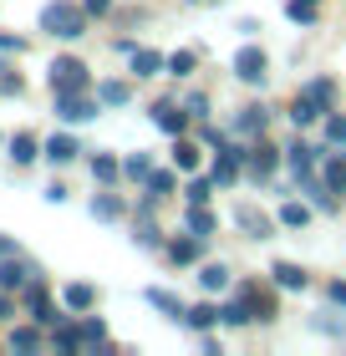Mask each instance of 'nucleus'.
I'll return each instance as SVG.
<instances>
[{"label": "nucleus", "instance_id": "nucleus-1", "mask_svg": "<svg viewBox=\"0 0 346 356\" xmlns=\"http://www.w3.org/2000/svg\"><path fill=\"white\" fill-rule=\"evenodd\" d=\"M41 31L56 41H77L81 31H87V6H72V0H52V6L41 10Z\"/></svg>", "mask_w": 346, "mask_h": 356}, {"label": "nucleus", "instance_id": "nucleus-2", "mask_svg": "<svg viewBox=\"0 0 346 356\" xmlns=\"http://www.w3.org/2000/svg\"><path fill=\"white\" fill-rule=\"evenodd\" d=\"M46 76H52V92H87V82H92L87 67H81L77 56H56Z\"/></svg>", "mask_w": 346, "mask_h": 356}, {"label": "nucleus", "instance_id": "nucleus-3", "mask_svg": "<svg viewBox=\"0 0 346 356\" xmlns=\"http://www.w3.org/2000/svg\"><path fill=\"white\" fill-rule=\"evenodd\" d=\"M265 67H270V56L260 51V46H239V51H235V76H239V82L260 87V82H265Z\"/></svg>", "mask_w": 346, "mask_h": 356}, {"label": "nucleus", "instance_id": "nucleus-4", "mask_svg": "<svg viewBox=\"0 0 346 356\" xmlns=\"http://www.w3.org/2000/svg\"><path fill=\"white\" fill-rule=\"evenodd\" d=\"M56 118L61 122H92L97 118V102H87L81 92H56Z\"/></svg>", "mask_w": 346, "mask_h": 356}, {"label": "nucleus", "instance_id": "nucleus-5", "mask_svg": "<svg viewBox=\"0 0 346 356\" xmlns=\"http://www.w3.org/2000/svg\"><path fill=\"white\" fill-rule=\"evenodd\" d=\"M26 300H31V321H36V326H56V321H61V316H56V305L46 300V285H41V280H31V285H26Z\"/></svg>", "mask_w": 346, "mask_h": 356}, {"label": "nucleus", "instance_id": "nucleus-6", "mask_svg": "<svg viewBox=\"0 0 346 356\" xmlns=\"http://www.w3.org/2000/svg\"><path fill=\"white\" fill-rule=\"evenodd\" d=\"M235 224H239V229L250 234V239H270V219L260 214L255 204H239V209H235Z\"/></svg>", "mask_w": 346, "mask_h": 356}, {"label": "nucleus", "instance_id": "nucleus-7", "mask_svg": "<svg viewBox=\"0 0 346 356\" xmlns=\"http://www.w3.org/2000/svg\"><path fill=\"white\" fill-rule=\"evenodd\" d=\"M321 107H326V102H321V97L306 87L301 97H295V107H290V122H295V127H310V122L321 118Z\"/></svg>", "mask_w": 346, "mask_h": 356}, {"label": "nucleus", "instance_id": "nucleus-8", "mask_svg": "<svg viewBox=\"0 0 346 356\" xmlns=\"http://www.w3.org/2000/svg\"><path fill=\"white\" fill-rule=\"evenodd\" d=\"M219 321H224V326H250V321H260V316H255V300L239 290V296H235V300H229L224 311H219Z\"/></svg>", "mask_w": 346, "mask_h": 356}, {"label": "nucleus", "instance_id": "nucleus-9", "mask_svg": "<svg viewBox=\"0 0 346 356\" xmlns=\"http://www.w3.org/2000/svg\"><path fill=\"white\" fill-rule=\"evenodd\" d=\"M31 270L26 260H15V254H6V265H0V290H21V285H31Z\"/></svg>", "mask_w": 346, "mask_h": 356}, {"label": "nucleus", "instance_id": "nucleus-10", "mask_svg": "<svg viewBox=\"0 0 346 356\" xmlns=\"http://www.w3.org/2000/svg\"><path fill=\"white\" fill-rule=\"evenodd\" d=\"M189 118H194V112H178V107H153V122H158L168 138H184V133H189Z\"/></svg>", "mask_w": 346, "mask_h": 356}, {"label": "nucleus", "instance_id": "nucleus-11", "mask_svg": "<svg viewBox=\"0 0 346 356\" xmlns=\"http://www.w3.org/2000/svg\"><path fill=\"white\" fill-rule=\"evenodd\" d=\"M321 184L331 188V193H346V153H326V163H321Z\"/></svg>", "mask_w": 346, "mask_h": 356}, {"label": "nucleus", "instance_id": "nucleus-12", "mask_svg": "<svg viewBox=\"0 0 346 356\" xmlns=\"http://www.w3.org/2000/svg\"><path fill=\"white\" fill-rule=\"evenodd\" d=\"M214 184H235V178H239V148H219V153H214Z\"/></svg>", "mask_w": 346, "mask_h": 356}, {"label": "nucleus", "instance_id": "nucleus-13", "mask_svg": "<svg viewBox=\"0 0 346 356\" xmlns=\"http://www.w3.org/2000/svg\"><path fill=\"white\" fill-rule=\"evenodd\" d=\"M199 250H204V234H184V239H173V245H168V260L173 265H194V260H199Z\"/></svg>", "mask_w": 346, "mask_h": 356}, {"label": "nucleus", "instance_id": "nucleus-14", "mask_svg": "<svg viewBox=\"0 0 346 356\" xmlns=\"http://www.w3.org/2000/svg\"><path fill=\"white\" fill-rule=\"evenodd\" d=\"M127 61H133V72H138V76H158V72H168V56H163V51H143V46H138V51L127 56Z\"/></svg>", "mask_w": 346, "mask_h": 356}, {"label": "nucleus", "instance_id": "nucleus-15", "mask_svg": "<svg viewBox=\"0 0 346 356\" xmlns=\"http://www.w3.org/2000/svg\"><path fill=\"white\" fill-rule=\"evenodd\" d=\"M265 122H270L265 107H244L239 118H235V133H239V138H260V133H265Z\"/></svg>", "mask_w": 346, "mask_h": 356}, {"label": "nucleus", "instance_id": "nucleus-16", "mask_svg": "<svg viewBox=\"0 0 346 356\" xmlns=\"http://www.w3.org/2000/svg\"><path fill=\"white\" fill-rule=\"evenodd\" d=\"M148 305H153V311H163V316H178V321L189 316V305L178 300V296H168V290H158V285L148 290Z\"/></svg>", "mask_w": 346, "mask_h": 356}, {"label": "nucleus", "instance_id": "nucleus-17", "mask_svg": "<svg viewBox=\"0 0 346 356\" xmlns=\"http://www.w3.org/2000/svg\"><path fill=\"white\" fill-rule=\"evenodd\" d=\"M81 148H77V138H67V133H56L52 143H46V158H52V163H72Z\"/></svg>", "mask_w": 346, "mask_h": 356}, {"label": "nucleus", "instance_id": "nucleus-18", "mask_svg": "<svg viewBox=\"0 0 346 356\" xmlns=\"http://www.w3.org/2000/svg\"><path fill=\"white\" fill-rule=\"evenodd\" d=\"M275 285H285V290H306V270L301 265H285V260H275Z\"/></svg>", "mask_w": 346, "mask_h": 356}, {"label": "nucleus", "instance_id": "nucleus-19", "mask_svg": "<svg viewBox=\"0 0 346 356\" xmlns=\"http://www.w3.org/2000/svg\"><path fill=\"white\" fill-rule=\"evenodd\" d=\"M275 163H280V153H275V148H265V143H260V148L250 153V173H255V178H270V173H275Z\"/></svg>", "mask_w": 346, "mask_h": 356}, {"label": "nucleus", "instance_id": "nucleus-20", "mask_svg": "<svg viewBox=\"0 0 346 356\" xmlns=\"http://www.w3.org/2000/svg\"><path fill=\"white\" fill-rule=\"evenodd\" d=\"M127 97H133L127 82H102V87H97V102H102V107H127Z\"/></svg>", "mask_w": 346, "mask_h": 356}, {"label": "nucleus", "instance_id": "nucleus-21", "mask_svg": "<svg viewBox=\"0 0 346 356\" xmlns=\"http://www.w3.org/2000/svg\"><path fill=\"white\" fill-rule=\"evenodd\" d=\"M61 300H67V311H92L97 290L92 285H67V296H61Z\"/></svg>", "mask_w": 346, "mask_h": 356}, {"label": "nucleus", "instance_id": "nucleus-22", "mask_svg": "<svg viewBox=\"0 0 346 356\" xmlns=\"http://www.w3.org/2000/svg\"><path fill=\"white\" fill-rule=\"evenodd\" d=\"M189 229H194V234H204V239L214 234V214H209V204H189Z\"/></svg>", "mask_w": 346, "mask_h": 356}, {"label": "nucleus", "instance_id": "nucleus-23", "mask_svg": "<svg viewBox=\"0 0 346 356\" xmlns=\"http://www.w3.org/2000/svg\"><path fill=\"white\" fill-rule=\"evenodd\" d=\"M10 158H15V163H36V138H31V133H15V138H10Z\"/></svg>", "mask_w": 346, "mask_h": 356}, {"label": "nucleus", "instance_id": "nucleus-24", "mask_svg": "<svg viewBox=\"0 0 346 356\" xmlns=\"http://www.w3.org/2000/svg\"><path fill=\"white\" fill-rule=\"evenodd\" d=\"M92 214H97V219H123V199H118V193H97V199H92Z\"/></svg>", "mask_w": 346, "mask_h": 356}, {"label": "nucleus", "instance_id": "nucleus-25", "mask_svg": "<svg viewBox=\"0 0 346 356\" xmlns=\"http://www.w3.org/2000/svg\"><path fill=\"white\" fill-rule=\"evenodd\" d=\"M173 168H184V173H189V168H199V148H194L189 138H178V143H173Z\"/></svg>", "mask_w": 346, "mask_h": 356}, {"label": "nucleus", "instance_id": "nucleus-26", "mask_svg": "<svg viewBox=\"0 0 346 356\" xmlns=\"http://www.w3.org/2000/svg\"><path fill=\"white\" fill-rule=\"evenodd\" d=\"M52 346H56V351H81V346H87V341H81V326H56Z\"/></svg>", "mask_w": 346, "mask_h": 356}, {"label": "nucleus", "instance_id": "nucleus-27", "mask_svg": "<svg viewBox=\"0 0 346 356\" xmlns=\"http://www.w3.org/2000/svg\"><path fill=\"white\" fill-rule=\"evenodd\" d=\"M184 321H189L194 331H209L214 321H219V311H214V305H204V300H199V305H189V316H184Z\"/></svg>", "mask_w": 346, "mask_h": 356}, {"label": "nucleus", "instance_id": "nucleus-28", "mask_svg": "<svg viewBox=\"0 0 346 356\" xmlns=\"http://www.w3.org/2000/svg\"><path fill=\"white\" fill-rule=\"evenodd\" d=\"M41 346V331L36 326H15L10 331V351H36Z\"/></svg>", "mask_w": 346, "mask_h": 356}, {"label": "nucleus", "instance_id": "nucleus-29", "mask_svg": "<svg viewBox=\"0 0 346 356\" xmlns=\"http://www.w3.org/2000/svg\"><path fill=\"white\" fill-rule=\"evenodd\" d=\"M118 173H123V168H118V158H107V153H97V158H92V178H97V184H112Z\"/></svg>", "mask_w": 346, "mask_h": 356}, {"label": "nucleus", "instance_id": "nucleus-30", "mask_svg": "<svg viewBox=\"0 0 346 356\" xmlns=\"http://www.w3.org/2000/svg\"><path fill=\"white\" fill-rule=\"evenodd\" d=\"M163 193H173V173L168 168H158V173H148V199H163Z\"/></svg>", "mask_w": 346, "mask_h": 356}, {"label": "nucleus", "instance_id": "nucleus-31", "mask_svg": "<svg viewBox=\"0 0 346 356\" xmlns=\"http://www.w3.org/2000/svg\"><path fill=\"white\" fill-rule=\"evenodd\" d=\"M199 285H204V290H224V285H229V270H224V265H204V270H199Z\"/></svg>", "mask_w": 346, "mask_h": 356}, {"label": "nucleus", "instance_id": "nucleus-32", "mask_svg": "<svg viewBox=\"0 0 346 356\" xmlns=\"http://www.w3.org/2000/svg\"><path fill=\"white\" fill-rule=\"evenodd\" d=\"M280 224L301 229V224H310V209H306V204H280Z\"/></svg>", "mask_w": 346, "mask_h": 356}, {"label": "nucleus", "instance_id": "nucleus-33", "mask_svg": "<svg viewBox=\"0 0 346 356\" xmlns=\"http://www.w3.org/2000/svg\"><path fill=\"white\" fill-rule=\"evenodd\" d=\"M194 67H199V51H173V56H168V72H173V76H189Z\"/></svg>", "mask_w": 346, "mask_h": 356}, {"label": "nucleus", "instance_id": "nucleus-34", "mask_svg": "<svg viewBox=\"0 0 346 356\" xmlns=\"http://www.w3.org/2000/svg\"><path fill=\"white\" fill-rule=\"evenodd\" d=\"M326 143H336V148H346V118H326Z\"/></svg>", "mask_w": 346, "mask_h": 356}, {"label": "nucleus", "instance_id": "nucleus-35", "mask_svg": "<svg viewBox=\"0 0 346 356\" xmlns=\"http://www.w3.org/2000/svg\"><path fill=\"white\" fill-rule=\"evenodd\" d=\"M81 341H87V346H102V341H107V326H102V321H81Z\"/></svg>", "mask_w": 346, "mask_h": 356}, {"label": "nucleus", "instance_id": "nucleus-36", "mask_svg": "<svg viewBox=\"0 0 346 356\" xmlns=\"http://www.w3.org/2000/svg\"><path fill=\"white\" fill-rule=\"evenodd\" d=\"M290 21L310 26V21H316V0H290Z\"/></svg>", "mask_w": 346, "mask_h": 356}, {"label": "nucleus", "instance_id": "nucleus-37", "mask_svg": "<svg viewBox=\"0 0 346 356\" xmlns=\"http://www.w3.org/2000/svg\"><path fill=\"white\" fill-rule=\"evenodd\" d=\"M209 193H214V178H194L189 184V204H209Z\"/></svg>", "mask_w": 346, "mask_h": 356}, {"label": "nucleus", "instance_id": "nucleus-38", "mask_svg": "<svg viewBox=\"0 0 346 356\" xmlns=\"http://www.w3.org/2000/svg\"><path fill=\"white\" fill-rule=\"evenodd\" d=\"M123 168L133 173V178H148V173H153V158H148V153H133V158H127Z\"/></svg>", "mask_w": 346, "mask_h": 356}, {"label": "nucleus", "instance_id": "nucleus-39", "mask_svg": "<svg viewBox=\"0 0 346 356\" xmlns=\"http://www.w3.org/2000/svg\"><path fill=\"white\" fill-rule=\"evenodd\" d=\"M326 296H331V300L341 305V311H346V285H341V280H331V285H326Z\"/></svg>", "mask_w": 346, "mask_h": 356}, {"label": "nucleus", "instance_id": "nucleus-40", "mask_svg": "<svg viewBox=\"0 0 346 356\" xmlns=\"http://www.w3.org/2000/svg\"><path fill=\"white\" fill-rule=\"evenodd\" d=\"M81 6H87V15H107V10H112V0H81Z\"/></svg>", "mask_w": 346, "mask_h": 356}, {"label": "nucleus", "instance_id": "nucleus-41", "mask_svg": "<svg viewBox=\"0 0 346 356\" xmlns=\"http://www.w3.org/2000/svg\"><path fill=\"white\" fill-rule=\"evenodd\" d=\"M21 46H26L21 36H6V31H0V51H21Z\"/></svg>", "mask_w": 346, "mask_h": 356}, {"label": "nucleus", "instance_id": "nucleus-42", "mask_svg": "<svg viewBox=\"0 0 346 356\" xmlns=\"http://www.w3.org/2000/svg\"><path fill=\"white\" fill-rule=\"evenodd\" d=\"M6 316H10V296L0 290V321H6Z\"/></svg>", "mask_w": 346, "mask_h": 356}, {"label": "nucleus", "instance_id": "nucleus-43", "mask_svg": "<svg viewBox=\"0 0 346 356\" xmlns=\"http://www.w3.org/2000/svg\"><path fill=\"white\" fill-rule=\"evenodd\" d=\"M6 254H15V245H10L6 234H0V260H6Z\"/></svg>", "mask_w": 346, "mask_h": 356}]
</instances>
